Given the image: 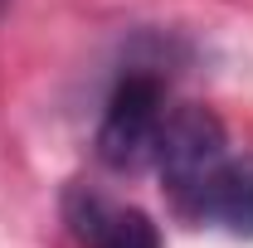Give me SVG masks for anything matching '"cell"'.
<instances>
[{
	"mask_svg": "<svg viewBox=\"0 0 253 248\" xmlns=\"http://www.w3.org/2000/svg\"><path fill=\"white\" fill-rule=\"evenodd\" d=\"M224 161H229L224 122L210 112V107L185 102V107L166 112L161 146H156V170H161L166 195H170V205H175L180 214H190V209H195L200 190L214 180V170H219Z\"/></svg>",
	"mask_w": 253,
	"mask_h": 248,
	"instance_id": "obj_1",
	"label": "cell"
},
{
	"mask_svg": "<svg viewBox=\"0 0 253 248\" xmlns=\"http://www.w3.org/2000/svg\"><path fill=\"white\" fill-rule=\"evenodd\" d=\"M161 126H166V88L151 73H126L112 88L102 122H97V161L117 175H131L156 161Z\"/></svg>",
	"mask_w": 253,
	"mask_h": 248,
	"instance_id": "obj_2",
	"label": "cell"
},
{
	"mask_svg": "<svg viewBox=\"0 0 253 248\" xmlns=\"http://www.w3.org/2000/svg\"><path fill=\"white\" fill-rule=\"evenodd\" d=\"M63 224L83 248H161V229L151 214L117 205L88 185H73L63 195Z\"/></svg>",
	"mask_w": 253,
	"mask_h": 248,
	"instance_id": "obj_3",
	"label": "cell"
},
{
	"mask_svg": "<svg viewBox=\"0 0 253 248\" xmlns=\"http://www.w3.org/2000/svg\"><path fill=\"white\" fill-rule=\"evenodd\" d=\"M190 219H205V224L253 239V156H229L214 170V180L200 190Z\"/></svg>",
	"mask_w": 253,
	"mask_h": 248,
	"instance_id": "obj_4",
	"label": "cell"
},
{
	"mask_svg": "<svg viewBox=\"0 0 253 248\" xmlns=\"http://www.w3.org/2000/svg\"><path fill=\"white\" fill-rule=\"evenodd\" d=\"M5 5H10V0H0V10H5Z\"/></svg>",
	"mask_w": 253,
	"mask_h": 248,
	"instance_id": "obj_5",
	"label": "cell"
}]
</instances>
